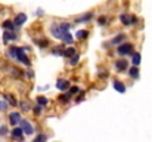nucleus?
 Masks as SVG:
<instances>
[{"label": "nucleus", "instance_id": "f257e3e1", "mask_svg": "<svg viewBox=\"0 0 152 142\" xmlns=\"http://www.w3.org/2000/svg\"><path fill=\"white\" fill-rule=\"evenodd\" d=\"M9 55L13 58V59H18L19 62L25 64V65H30V59L27 58L25 55V47H10L9 49Z\"/></svg>", "mask_w": 152, "mask_h": 142}, {"label": "nucleus", "instance_id": "f03ea898", "mask_svg": "<svg viewBox=\"0 0 152 142\" xmlns=\"http://www.w3.org/2000/svg\"><path fill=\"white\" fill-rule=\"evenodd\" d=\"M50 31H52V34H53L56 39H59V40H62L64 36H65V33H68V31H62L61 27H59V24H53L50 27Z\"/></svg>", "mask_w": 152, "mask_h": 142}, {"label": "nucleus", "instance_id": "7ed1b4c3", "mask_svg": "<svg viewBox=\"0 0 152 142\" xmlns=\"http://www.w3.org/2000/svg\"><path fill=\"white\" fill-rule=\"evenodd\" d=\"M118 53H120L121 56H124V55H130V53H133V46L129 45V43H126V45H120V46H118Z\"/></svg>", "mask_w": 152, "mask_h": 142}, {"label": "nucleus", "instance_id": "20e7f679", "mask_svg": "<svg viewBox=\"0 0 152 142\" xmlns=\"http://www.w3.org/2000/svg\"><path fill=\"white\" fill-rule=\"evenodd\" d=\"M21 129L24 130V133H27V135H33L34 133V129H33V126L27 121V120H21Z\"/></svg>", "mask_w": 152, "mask_h": 142}, {"label": "nucleus", "instance_id": "39448f33", "mask_svg": "<svg viewBox=\"0 0 152 142\" xmlns=\"http://www.w3.org/2000/svg\"><path fill=\"white\" fill-rule=\"evenodd\" d=\"M22 133H24V130L21 129V127H13V130H12V136H13V139L18 142H22L24 141V136H22Z\"/></svg>", "mask_w": 152, "mask_h": 142}, {"label": "nucleus", "instance_id": "423d86ee", "mask_svg": "<svg viewBox=\"0 0 152 142\" xmlns=\"http://www.w3.org/2000/svg\"><path fill=\"white\" fill-rule=\"evenodd\" d=\"M9 120H10V124L15 127L18 123H21V120H22V118H21V114H19V113H15V111H13V113H10Z\"/></svg>", "mask_w": 152, "mask_h": 142}, {"label": "nucleus", "instance_id": "0eeeda50", "mask_svg": "<svg viewBox=\"0 0 152 142\" xmlns=\"http://www.w3.org/2000/svg\"><path fill=\"white\" fill-rule=\"evenodd\" d=\"M25 21H27V15H25V13H18L16 18H15V21H13V24H15L16 27H21Z\"/></svg>", "mask_w": 152, "mask_h": 142}, {"label": "nucleus", "instance_id": "6e6552de", "mask_svg": "<svg viewBox=\"0 0 152 142\" xmlns=\"http://www.w3.org/2000/svg\"><path fill=\"white\" fill-rule=\"evenodd\" d=\"M115 68H117L118 73L126 71V70H127V61H126V59H120V61H117V62H115Z\"/></svg>", "mask_w": 152, "mask_h": 142}, {"label": "nucleus", "instance_id": "1a4fd4ad", "mask_svg": "<svg viewBox=\"0 0 152 142\" xmlns=\"http://www.w3.org/2000/svg\"><path fill=\"white\" fill-rule=\"evenodd\" d=\"M56 88H58L59 90H66V89L69 88V83H68L66 80H58V83H56Z\"/></svg>", "mask_w": 152, "mask_h": 142}, {"label": "nucleus", "instance_id": "9d476101", "mask_svg": "<svg viewBox=\"0 0 152 142\" xmlns=\"http://www.w3.org/2000/svg\"><path fill=\"white\" fill-rule=\"evenodd\" d=\"M132 62H133L134 67L140 64V53H139V52H133V53H132Z\"/></svg>", "mask_w": 152, "mask_h": 142}, {"label": "nucleus", "instance_id": "9b49d317", "mask_svg": "<svg viewBox=\"0 0 152 142\" xmlns=\"http://www.w3.org/2000/svg\"><path fill=\"white\" fill-rule=\"evenodd\" d=\"M114 88H115V90L120 92V93H124V92H126V86H124L121 82H114Z\"/></svg>", "mask_w": 152, "mask_h": 142}, {"label": "nucleus", "instance_id": "f8f14e48", "mask_svg": "<svg viewBox=\"0 0 152 142\" xmlns=\"http://www.w3.org/2000/svg\"><path fill=\"white\" fill-rule=\"evenodd\" d=\"M62 55H64V56H68V58H72V56L75 55V49H74V47H66V49L62 52Z\"/></svg>", "mask_w": 152, "mask_h": 142}, {"label": "nucleus", "instance_id": "ddd939ff", "mask_svg": "<svg viewBox=\"0 0 152 142\" xmlns=\"http://www.w3.org/2000/svg\"><path fill=\"white\" fill-rule=\"evenodd\" d=\"M3 40H4V42H7V40H16V36L12 34L10 31H4V33H3Z\"/></svg>", "mask_w": 152, "mask_h": 142}, {"label": "nucleus", "instance_id": "4468645a", "mask_svg": "<svg viewBox=\"0 0 152 142\" xmlns=\"http://www.w3.org/2000/svg\"><path fill=\"white\" fill-rule=\"evenodd\" d=\"M124 39H126V36H124V34H118L117 37H114V39H112V42H111V43H112V45H120V43H123V42H124Z\"/></svg>", "mask_w": 152, "mask_h": 142}, {"label": "nucleus", "instance_id": "2eb2a0df", "mask_svg": "<svg viewBox=\"0 0 152 142\" xmlns=\"http://www.w3.org/2000/svg\"><path fill=\"white\" fill-rule=\"evenodd\" d=\"M129 76L130 77H139V70H137V67H132L130 70H129Z\"/></svg>", "mask_w": 152, "mask_h": 142}, {"label": "nucleus", "instance_id": "dca6fc26", "mask_svg": "<svg viewBox=\"0 0 152 142\" xmlns=\"http://www.w3.org/2000/svg\"><path fill=\"white\" fill-rule=\"evenodd\" d=\"M120 19L124 22V25H132V18H129L127 15H121Z\"/></svg>", "mask_w": 152, "mask_h": 142}, {"label": "nucleus", "instance_id": "f3484780", "mask_svg": "<svg viewBox=\"0 0 152 142\" xmlns=\"http://www.w3.org/2000/svg\"><path fill=\"white\" fill-rule=\"evenodd\" d=\"M74 24H69V22H64V24H59V27H61V30L62 31H69V28L72 27Z\"/></svg>", "mask_w": 152, "mask_h": 142}, {"label": "nucleus", "instance_id": "a211bd4d", "mask_svg": "<svg viewBox=\"0 0 152 142\" xmlns=\"http://www.w3.org/2000/svg\"><path fill=\"white\" fill-rule=\"evenodd\" d=\"M37 104H39V105H42V107H45V105H48V104H49V101H48L46 98H43V96H39V98H37Z\"/></svg>", "mask_w": 152, "mask_h": 142}, {"label": "nucleus", "instance_id": "6ab92c4d", "mask_svg": "<svg viewBox=\"0 0 152 142\" xmlns=\"http://www.w3.org/2000/svg\"><path fill=\"white\" fill-rule=\"evenodd\" d=\"M3 27H4L6 30H12V28L15 27V24L10 22V21H4V22H3Z\"/></svg>", "mask_w": 152, "mask_h": 142}, {"label": "nucleus", "instance_id": "aec40b11", "mask_svg": "<svg viewBox=\"0 0 152 142\" xmlns=\"http://www.w3.org/2000/svg\"><path fill=\"white\" fill-rule=\"evenodd\" d=\"M77 37H78V39H81V40H83V39H86V37H87V31H84V30L77 31Z\"/></svg>", "mask_w": 152, "mask_h": 142}, {"label": "nucleus", "instance_id": "412c9836", "mask_svg": "<svg viewBox=\"0 0 152 142\" xmlns=\"http://www.w3.org/2000/svg\"><path fill=\"white\" fill-rule=\"evenodd\" d=\"M92 13H87V15H84L83 18H80V19H77V22H84V21H89V19H92Z\"/></svg>", "mask_w": 152, "mask_h": 142}, {"label": "nucleus", "instance_id": "4be33fe9", "mask_svg": "<svg viewBox=\"0 0 152 142\" xmlns=\"http://www.w3.org/2000/svg\"><path fill=\"white\" fill-rule=\"evenodd\" d=\"M19 105H21V108H22L24 111H30V104H28V102H25V101H22V102H21Z\"/></svg>", "mask_w": 152, "mask_h": 142}, {"label": "nucleus", "instance_id": "5701e85b", "mask_svg": "<svg viewBox=\"0 0 152 142\" xmlns=\"http://www.w3.org/2000/svg\"><path fill=\"white\" fill-rule=\"evenodd\" d=\"M78 59H80V56H78V55H74V56L71 58V61H69V64H71V65H77V62H78Z\"/></svg>", "mask_w": 152, "mask_h": 142}, {"label": "nucleus", "instance_id": "b1692460", "mask_svg": "<svg viewBox=\"0 0 152 142\" xmlns=\"http://www.w3.org/2000/svg\"><path fill=\"white\" fill-rule=\"evenodd\" d=\"M4 98H6L12 105H16V99H15V98H12V95H4Z\"/></svg>", "mask_w": 152, "mask_h": 142}, {"label": "nucleus", "instance_id": "393cba45", "mask_svg": "<svg viewBox=\"0 0 152 142\" xmlns=\"http://www.w3.org/2000/svg\"><path fill=\"white\" fill-rule=\"evenodd\" d=\"M45 139H46V136H45V135H39V136L34 139V142H45Z\"/></svg>", "mask_w": 152, "mask_h": 142}, {"label": "nucleus", "instance_id": "a878e982", "mask_svg": "<svg viewBox=\"0 0 152 142\" xmlns=\"http://www.w3.org/2000/svg\"><path fill=\"white\" fill-rule=\"evenodd\" d=\"M7 108V105H6V102L4 101H0V111H4Z\"/></svg>", "mask_w": 152, "mask_h": 142}, {"label": "nucleus", "instance_id": "bb28decb", "mask_svg": "<svg viewBox=\"0 0 152 142\" xmlns=\"http://www.w3.org/2000/svg\"><path fill=\"white\" fill-rule=\"evenodd\" d=\"M69 96H71V95H69V93H65V95H64V96H61V101H64V102H66V101L69 99Z\"/></svg>", "mask_w": 152, "mask_h": 142}, {"label": "nucleus", "instance_id": "cd10ccee", "mask_svg": "<svg viewBox=\"0 0 152 142\" xmlns=\"http://www.w3.org/2000/svg\"><path fill=\"white\" fill-rule=\"evenodd\" d=\"M105 24H106V18H105V16H101V18H99V25H105Z\"/></svg>", "mask_w": 152, "mask_h": 142}, {"label": "nucleus", "instance_id": "c85d7f7f", "mask_svg": "<svg viewBox=\"0 0 152 142\" xmlns=\"http://www.w3.org/2000/svg\"><path fill=\"white\" fill-rule=\"evenodd\" d=\"M34 113H36V114H40V113H42V105L36 107V108H34Z\"/></svg>", "mask_w": 152, "mask_h": 142}, {"label": "nucleus", "instance_id": "c756f323", "mask_svg": "<svg viewBox=\"0 0 152 142\" xmlns=\"http://www.w3.org/2000/svg\"><path fill=\"white\" fill-rule=\"evenodd\" d=\"M7 133V129L3 126V127H0V135H6Z\"/></svg>", "mask_w": 152, "mask_h": 142}, {"label": "nucleus", "instance_id": "7c9ffc66", "mask_svg": "<svg viewBox=\"0 0 152 142\" xmlns=\"http://www.w3.org/2000/svg\"><path fill=\"white\" fill-rule=\"evenodd\" d=\"M77 92H78V89H77V88H71V90H69L68 93H69V95H74V93H77Z\"/></svg>", "mask_w": 152, "mask_h": 142}, {"label": "nucleus", "instance_id": "2f4dec72", "mask_svg": "<svg viewBox=\"0 0 152 142\" xmlns=\"http://www.w3.org/2000/svg\"><path fill=\"white\" fill-rule=\"evenodd\" d=\"M134 22H137V18L136 16H132V24H134Z\"/></svg>", "mask_w": 152, "mask_h": 142}]
</instances>
